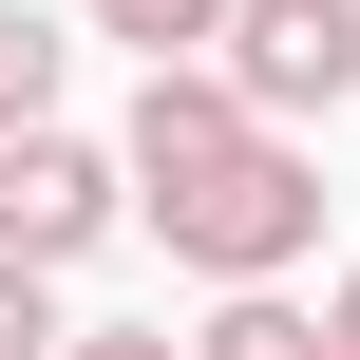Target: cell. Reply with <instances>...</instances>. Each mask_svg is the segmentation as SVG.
<instances>
[{
	"label": "cell",
	"mask_w": 360,
	"mask_h": 360,
	"mask_svg": "<svg viewBox=\"0 0 360 360\" xmlns=\"http://www.w3.org/2000/svg\"><path fill=\"white\" fill-rule=\"evenodd\" d=\"M95 38H133V57H209L228 0H95Z\"/></svg>",
	"instance_id": "obj_7"
},
{
	"label": "cell",
	"mask_w": 360,
	"mask_h": 360,
	"mask_svg": "<svg viewBox=\"0 0 360 360\" xmlns=\"http://www.w3.org/2000/svg\"><path fill=\"white\" fill-rule=\"evenodd\" d=\"M57 342H76V323H57V266L0 247V360H57Z\"/></svg>",
	"instance_id": "obj_8"
},
{
	"label": "cell",
	"mask_w": 360,
	"mask_h": 360,
	"mask_svg": "<svg viewBox=\"0 0 360 360\" xmlns=\"http://www.w3.org/2000/svg\"><path fill=\"white\" fill-rule=\"evenodd\" d=\"M152 228H171L190 285H285V266L323 247V152H304V133H247V152H228L209 190H171Z\"/></svg>",
	"instance_id": "obj_1"
},
{
	"label": "cell",
	"mask_w": 360,
	"mask_h": 360,
	"mask_svg": "<svg viewBox=\"0 0 360 360\" xmlns=\"http://www.w3.org/2000/svg\"><path fill=\"white\" fill-rule=\"evenodd\" d=\"M57 360H190V342H152V323H114V342H57Z\"/></svg>",
	"instance_id": "obj_9"
},
{
	"label": "cell",
	"mask_w": 360,
	"mask_h": 360,
	"mask_svg": "<svg viewBox=\"0 0 360 360\" xmlns=\"http://www.w3.org/2000/svg\"><path fill=\"white\" fill-rule=\"evenodd\" d=\"M247 133H266V114H247V76H228V57H152V95H133V133H114V152H133V209H171V190H209V171H228Z\"/></svg>",
	"instance_id": "obj_4"
},
{
	"label": "cell",
	"mask_w": 360,
	"mask_h": 360,
	"mask_svg": "<svg viewBox=\"0 0 360 360\" xmlns=\"http://www.w3.org/2000/svg\"><path fill=\"white\" fill-rule=\"evenodd\" d=\"M114 209H133V152H95V133H57V114L0 133V247H19V266H76Z\"/></svg>",
	"instance_id": "obj_3"
},
{
	"label": "cell",
	"mask_w": 360,
	"mask_h": 360,
	"mask_svg": "<svg viewBox=\"0 0 360 360\" xmlns=\"http://www.w3.org/2000/svg\"><path fill=\"white\" fill-rule=\"evenodd\" d=\"M57 76H76V38L0 0V133H38V114H57Z\"/></svg>",
	"instance_id": "obj_6"
},
{
	"label": "cell",
	"mask_w": 360,
	"mask_h": 360,
	"mask_svg": "<svg viewBox=\"0 0 360 360\" xmlns=\"http://www.w3.org/2000/svg\"><path fill=\"white\" fill-rule=\"evenodd\" d=\"M190 360H342V342H323V304H285V285H228V304L190 323Z\"/></svg>",
	"instance_id": "obj_5"
},
{
	"label": "cell",
	"mask_w": 360,
	"mask_h": 360,
	"mask_svg": "<svg viewBox=\"0 0 360 360\" xmlns=\"http://www.w3.org/2000/svg\"><path fill=\"white\" fill-rule=\"evenodd\" d=\"M228 76H247V114L266 133H304V114H342L360 95V0H228V38H209Z\"/></svg>",
	"instance_id": "obj_2"
},
{
	"label": "cell",
	"mask_w": 360,
	"mask_h": 360,
	"mask_svg": "<svg viewBox=\"0 0 360 360\" xmlns=\"http://www.w3.org/2000/svg\"><path fill=\"white\" fill-rule=\"evenodd\" d=\"M323 342H342V360H360V266H342V304H323Z\"/></svg>",
	"instance_id": "obj_10"
}]
</instances>
